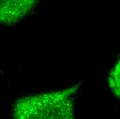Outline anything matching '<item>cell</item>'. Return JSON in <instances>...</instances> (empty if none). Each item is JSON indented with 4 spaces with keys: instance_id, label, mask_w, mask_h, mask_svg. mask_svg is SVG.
<instances>
[{
    "instance_id": "3",
    "label": "cell",
    "mask_w": 120,
    "mask_h": 119,
    "mask_svg": "<svg viewBox=\"0 0 120 119\" xmlns=\"http://www.w3.org/2000/svg\"><path fill=\"white\" fill-rule=\"evenodd\" d=\"M120 61L115 63L109 73L108 77V86L116 97H120Z\"/></svg>"
},
{
    "instance_id": "2",
    "label": "cell",
    "mask_w": 120,
    "mask_h": 119,
    "mask_svg": "<svg viewBox=\"0 0 120 119\" xmlns=\"http://www.w3.org/2000/svg\"><path fill=\"white\" fill-rule=\"evenodd\" d=\"M38 4L35 0L0 1V24L14 25L23 20Z\"/></svg>"
},
{
    "instance_id": "1",
    "label": "cell",
    "mask_w": 120,
    "mask_h": 119,
    "mask_svg": "<svg viewBox=\"0 0 120 119\" xmlns=\"http://www.w3.org/2000/svg\"><path fill=\"white\" fill-rule=\"evenodd\" d=\"M82 83L18 98L13 105V119H75L74 97Z\"/></svg>"
}]
</instances>
